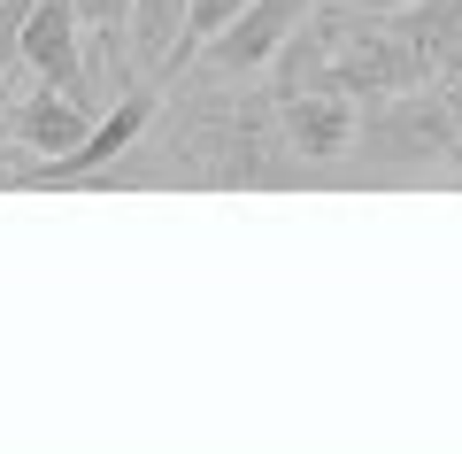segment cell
Segmentation results:
<instances>
[{
    "mask_svg": "<svg viewBox=\"0 0 462 454\" xmlns=\"http://www.w3.org/2000/svg\"><path fill=\"white\" fill-rule=\"evenodd\" d=\"M363 8H409V0H363Z\"/></svg>",
    "mask_w": 462,
    "mask_h": 454,
    "instance_id": "9c48e42d",
    "label": "cell"
},
{
    "mask_svg": "<svg viewBox=\"0 0 462 454\" xmlns=\"http://www.w3.org/2000/svg\"><path fill=\"white\" fill-rule=\"evenodd\" d=\"M185 8L193 0H132V23H124V47H132V69L147 85L170 78L178 62V39H185Z\"/></svg>",
    "mask_w": 462,
    "mask_h": 454,
    "instance_id": "8992f818",
    "label": "cell"
},
{
    "mask_svg": "<svg viewBox=\"0 0 462 454\" xmlns=\"http://www.w3.org/2000/svg\"><path fill=\"white\" fill-rule=\"evenodd\" d=\"M23 170H32V154H23V146L8 139V131H0V193H16V185H23Z\"/></svg>",
    "mask_w": 462,
    "mask_h": 454,
    "instance_id": "ba28073f",
    "label": "cell"
},
{
    "mask_svg": "<svg viewBox=\"0 0 462 454\" xmlns=\"http://www.w3.org/2000/svg\"><path fill=\"white\" fill-rule=\"evenodd\" d=\"M132 0H78V32H124Z\"/></svg>",
    "mask_w": 462,
    "mask_h": 454,
    "instance_id": "52a82bcc",
    "label": "cell"
},
{
    "mask_svg": "<svg viewBox=\"0 0 462 454\" xmlns=\"http://www.w3.org/2000/svg\"><path fill=\"white\" fill-rule=\"evenodd\" d=\"M324 185H462V85H409L363 100L355 146Z\"/></svg>",
    "mask_w": 462,
    "mask_h": 454,
    "instance_id": "7a4b0ae2",
    "label": "cell"
},
{
    "mask_svg": "<svg viewBox=\"0 0 462 454\" xmlns=\"http://www.w3.org/2000/svg\"><path fill=\"white\" fill-rule=\"evenodd\" d=\"M309 8H316V0H247V8H239L216 39H200L178 69H208V78H263L270 54L285 47V32H293Z\"/></svg>",
    "mask_w": 462,
    "mask_h": 454,
    "instance_id": "277c9868",
    "label": "cell"
},
{
    "mask_svg": "<svg viewBox=\"0 0 462 454\" xmlns=\"http://www.w3.org/2000/svg\"><path fill=\"white\" fill-rule=\"evenodd\" d=\"M355 116H363V100H339V93H278L285 146L300 154V170H309L316 185H324L331 162L355 146Z\"/></svg>",
    "mask_w": 462,
    "mask_h": 454,
    "instance_id": "5b68a950",
    "label": "cell"
},
{
    "mask_svg": "<svg viewBox=\"0 0 462 454\" xmlns=\"http://www.w3.org/2000/svg\"><path fill=\"white\" fill-rule=\"evenodd\" d=\"M316 185L285 146L278 93L263 78L170 69L154 124L93 178V193H293Z\"/></svg>",
    "mask_w": 462,
    "mask_h": 454,
    "instance_id": "6da1fadb",
    "label": "cell"
},
{
    "mask_svg": "<svg viewBox=\"0 0 462 454\" xmlns=\"http://www.w3.org/2000/svg\"><path fill=\"white\" fill-rule=\"evenodd\" d=\"M316 23H324V93L339 100H385L431 85L424 47L409 39L401 8H363V0H316Z\"/></svg>",
    "mask_w": 462,
    "mask_h": 454,
    "instance_id": "3957f363",
    "label": "cell"
}]
</instances>
